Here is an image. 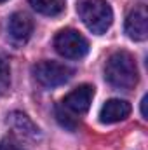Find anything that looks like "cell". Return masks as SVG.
Segmentation results:
<instances>
[{"instance_id": "6da1fadb", "label": "cell", "mask_w": 148, "mask_h": 150, "mask_svg": "<svg viewBox=\"0 0 148 150\" xmlns=\"http://www.w3.org/2000/svg\"><path fill=\"white\" fill-rule=\"evenodd\" d=\"M105 79L117 89H132L138 82L134 58L125 51L113 52L105 65Z\"/></svg>"}, {"instance_id": "8992f818", "label": "cell", "mask_w": 148, "mask_h": 150, "mask_svg": "<svg viewBox=\"0 0 148 150\" xmlns=\"http://www.w3.org/2000/svg\"><path fill=\"white\" fill-rule=\"evenodd\" d=\"M125 33L132 40H145L148 37V16L145 7H138L132 12H129L125 19Z\"/></svg>"}, {"instance_id": "7a4b0ae2", "label": "cell", "mask_w": 148, "mask_h": 150, "mask_svg": "<svg viewBox=\"0 0 148 150\" xmlns=\"http://www.w3.org/2000/svg\"><path fill=\"white\" fill-rule=\"evenodd\" d=\"M78 18L96 35H103L111 26L113 11L106 0H78Z\"/></svg>"}, {"instance_id": "8fae6325", "label": "cell", "mask_w": 148, "mask_h": 150, "mask_svg": "<svg viewBox=\"0 0 148 150\" xmlns=\"http://www.w3.org/2000/svg\"><path fill=\"white\" fill-rule=\"evenodd\" d=\"M56 117H58V120H59V124L63 126V127H66V129H70V131H73L77 129V126H78V122H77V119L72 117L68 110L63 107V105H58L56 107Z\"/></svg>"}, {"instance_id": "30bf717a", "label": "cell", "mask_w": 148, "mask_h": 150, "mask_svg": "<svg viewBox=\"0 0 148 150\" xmlns=\"http://www.w3.org/2000/svg\"><path fill=\"white\" fill-rule=\"evenodd\" d=\"M30 5L44 16H58L65 11L63 0H28Z\"/></svg>"}, {"instance_id": "5b68a950", "label": "cell", "mask_w": 148, "mask_h": 150, "mask_svg": "<svg viewBox=\"0 0 148 150\" xmlns=\"http://www.w3.org/2000/svg\"><path fill=\"white\" fill-rule=\"evenodd\" d=\"M92 98H94V87L89 86V84H84V86H78L77 89H73L72 93H68L65 96V100L61 101V105L68 112L82 115L91 108Z\"/></svg>"}, {"instance_id": "52a82bcc", "label": "cell", "mask_w": 148, "mask_h": 150, "mask_svg": "<svg viewBox=\"0 0 148 150\" xmlns=\"http://www.w3.org/2000/svg\"><path fill=\"white\" fill-rule=\"evenodd\" d=\"M7 30H9V35H11V38H12L14 42L25 44L28 38L32 37L33 21H32L30 16H26L25 12H14V14L9 18Z\"/></svg>"}, {"instance_id": "4fadbf2b", "label": "cell", "mask_w": 148, "mask_h": 150, "mask_svg": "<svg viewBox=\"0 0 148 150\" xmlns=\"http://www.w3.org/2000/svg\"><path fill=\"white\" fill-rule=\"evenodd\" d=\"M0 150H25V149L19 147V143H18L14 138L7 136V138H4V140L0 142Z\"/></svg>"}, {"instance_id": "5bb4252c", "label": "cell", "mask_w": 148, "mask_h": 150, "mask_svg": "<svg viewBox=\"0 0 148 150\" xmlns=\"http://www.w3.org/2000/svg\"><path fill=\"white\" fill-rule=\"evenodd\" d=\"M141 115H143V119H148L147 117V96L141 100Z\"/></svg>"}, {"instance_id": "9c48e42d", "label": "cell", "mask_w": 148, "mask_h": 150, "mask_svg": "<svg viewBox=\"0 0 148 150\" xmlns=\"http://www.w3.org/2000/svg\"><path fill=\"white\" fill-rule=\"evenodd\" d=\"M11 124H12V127H14L21 136H25V138L37 140L38 136H40L38 127L30 120L28 115H25V113H21V112H12L11 113Z\"/></svg>"}, {"instance_id": "7c38bea8", "label": "cell", "mask_w": 148, "mask_h": 150, "mask_svg": "<svg viewBox=\"0 0 148 150\" xmlns=\"http://www.w3.org/2000/svg\"><path fill=\"white\" fill-rule=\"evenodd\" d=\"M11 86V68L4 56H0V94H5Z\"/></svg>"}, {"instance_id": "3957f363", "label": "cell", "mask_w": 148, "mask_h": 150, "mask_svg": "<svg viewBox=\"0 0 148 150\" xmlns=\"http://www.w3.org/2000/svg\"><path fill=\"white\" fill-rule=\"evenodd\" d=\"M54 47L63 58H68V59H80L89 52L87 38L73 28L61 30L54 37Z\"/></svg>"}, {"instance_id": "277c9868", "label": "cell", "mask_w": 148, "mask_h": 150, "mask_svg": "<svg viewBox=\"0 0 148 150\" xmlns=\"http://www.w3.org/2000/svg\"><path fill=\"white\" fill-rule=\"evenodd\" d=\"M32 72L37 82L42 84L44 87H58L68 82L73 75V70L70 67L58 61H40L32 68Z\"/></svg>"}, {"instance_id": "ba28073f", "label": "cell", "mask_w": 148, "mask_h": 150, "mask_svg": "<svg viewBox=\"0 0 148 150\" xmlns=\"http://www.w3.org/2000/svg\"><path fill=\"white\" fill-rule=\"evenodd\" d=\"M131 113V105L125 100H108L101 110H99V120L103 124H113L120 122Z\"/></svg>"}, {"instance_id": "9a60e30c", "label": "cell", "mask_w": 148, "mask_h": 150, "mask_svg": "<svg viewBox=\"0 0 148 150\" xmlns=\"http://www.w3.org/2000/svg\"><path fill=\"white\" fill-rule=\"evenodd\" d=\"M2 2H7V0H0V4H2Z\"/></svg>"}]
</instances>
